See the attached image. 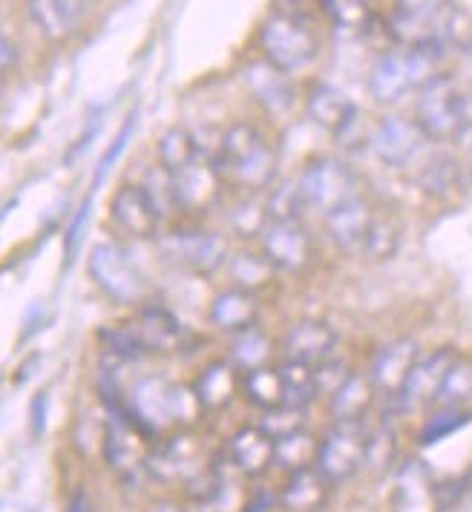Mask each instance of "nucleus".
Instances as JSON below:
<instances>
[{
	"mask_svg": "<svg viewBox=\"0 0 472 512\" xmlns=\"http://www.w3.org/2000/svg\"><path fill=\"white\" fill-rule=\"evenodd\" d=\"M458 354L449 349L429 351V354H421L418 363L412 366V372L406 377L403 389L395 397V406L401 412H415V409H424V406H435L438 400V392H441V383L447 377L449 366Z\"/></svg>",
	"mask_w": 472,
	"mask_h": 512,
	"instance_id": "nucleus-15",
	"label": "nucleus"
},
{
	"mask_svg": "<svg viewBox=\"0 0 472 512\" xmlns=\"http://www.w3.org/2000/svg\"><path fill=\"white\" fill-rule=\"evenodd\" d=\"M225 268H228L231 285L245 288V291H254V294H260L262 288L274 280V274H277V268L265 259L262 251H239V254L228 259Z\"/></svg>",
	"mask_w": 472,
	"mask_h": 512,
	"instance_id": "nucleus-32",
	"label": "nucleus"
},
{
	"mask_svg": "<svg viewBox=\"0 0 472 512\" xmlns=\"http://www.w3.org/2000/svg\"><path fill=\"white\" fill-rule=\"evenodd\" d=\"M228 461L239 475L260 478L274 466V438L262 426H242L228 441Z\"/></svg>",
	"mask_w": 472,
	"mask_h": 512,
	"instance_id": "nucleus-22",
	"label": "nucleus"
},
{
	"mask_svg": "<svg viewBox=\"0 0 472 512\" xmlns=\"http://www.w3.org/2000/svg\"><path fill=\"white\" fill-rule=\"evenodd\" d=\"M87 271L98 285V291L116 305L142 308L150 303V294H153L150 282L144 280V274L130 262V256L113 242L93 245V251L87 256Z\"/></svg>",
	"mask_w": 472,
	"mask_h": 512,
	"instance_id": "nucleus-6",
	"label": "nucleus"
},
{
	"mask_svg": "<svg viewBox=\"0 0 472 512\" xmlns=\"http://www.w3.org/2000/svg\"><path fill=\"white\" fill-rule=\"evenodd\" d=\"M418 357H421V346L412 337H401V340L386 343L375 354L372 369H369V377H372L378 395H386L389 400H395L409 372H412V366L418 363Z\"/></svg>",
	"mask_w": 472,
	"mask_h": 512,
	"instance_id": "nucleus-21",
	"label": "nucleus"
},
{
	"mask_svg": "<svg viewBox=\"0 0 472 512\" xmlns=\"http://www.w3.org/2000/svg\"><path fill=\"white\" fill-rule=\"evenodd\" d=\"M208 320H211L213 328H219L225 334H236V331L257 326V320H260V297L254 291L228 285L211 300Z\"/></svg>",
	"mask_w": 472,
	"mask_h": 512,
	"instance_id": "nucleus-23",
	"label": "nucleus"
},
{
	"mask_svg": "<svg viewBox=\"0 0 472 512\" xmlns=\"http://www.w3.org/2000/svg\"><path fill=\"white\" fill-rule=\"evenodd\" d=\"M260 251L283 274H303L317 254L303 219H271L260 236Z\"/></svg>",
	"mask_w": 472,
	"mask_h": 512,
	"instance_id": "nucleus-11",
	"label": "nucleus"
},
{
	"mask_svg": "<svg viewBox=\"0 0 472 512\" xmlns=\"http://www.w3.org/2000/svg\"><path fill=\"white\" fill-rule=\"evenodd\" d=\"M242 81L268 116H285L294 107V95L297 93H294L291 75L280 67H274L271 61H265V58L251 61L242 70Z\"/></svg>",
	"mask_w": 472,
	"mask_h": 512,
	"instance_id": "nucleus-18",
	"label": "nucleus"
},
{
	"mask_svg": "<svg viewBox=\"0 0 472 512\" xmlns=\"http://www.w3.org/2000/svg\"><path fill=\"white\" fill-rule=\"evenodd\" d=\"M470 55H472V44H470Z\"/></svg>",
	"mask_w": 472,
	"mask_h": 512,
	"instance_id": "nucleus-53",
	"label": "nucleus"
},
{
	"mask_svg": "<svg viewBox=\"0 0 472 512\" xmlns=\"http://www.w3.org/2000/svg\"><path fill=\"white\" fill-rule=\"evenodd\" d=\"M403 239V225L401 219L389 210H375V219H372V228L366 233V242H363V251L369 262H386L398 254Z\"/></svg>",
	"mask_w": 472,
	"mask_h": 512,
	"instance_id": "nucleus-31",
	"label": "nucleus"
},
{
	"mask_svg": "<svg viewBox=\"0 0 472 512\" xmlns=\"http://www.w3.org/2000/svg\"><path fill=\"white\" fill-rule=\"evenodd\" d=\"M228 225L231 231L239 236H262L265 225H268V210H265V199H251V193H245V199L236 202V208L228 213Z\"/></svg>",
	"mask_w": 472,
	"mask_h": 512,
	"instance_id": "nucleus-40",
	"label": "nucleus"
},
{
	"mask_svg": "<svg viewBox=\"0 0 472 512\" xmlns=\"http://www.w3.org/2000/svg\"><path fill=\"white\" fill-rule=\"evenodd\" d=\"M29 415H32V435H35V438H41V435H44V429H47V395H38L35 400H32Z\"/></svg>",
	"mask_w": 472,
	"mask_h": 512,
	"instance_id": "nucleus-46",
	"label": "nucleus"
},
{
	"mask_svg": "<svg viewBox=\"0 0 472 512\" xmlns=\"http://www.w3.org/2000/svg\"><path fill=\"white\" fill-rule=\"evenodd\" d=\"M87 3H93V0H87Z\"/></svg>",
	"mask_w": 472,
	"mask_h": 512,
	"instance_id": "nucleus-54",
	"label": "nucleus"
},
{
	"mask_svg": "<svg viewBox=\"0 0 472 512\" xmlns=\"http://www.w3.org/2000/svg\"><path fill=\"white\" fill-rule=\"evenodd\" d=\"M211 159L225 185L242 193H265L277 179V144L254 121L231 124Z\"/></svg>",
	"mask_w": 472,
	"mask_h": 512,
	"instance_id": "nucleus-2",
	"label": "nucleus"
},
{
	"mask_svg": "<svg viewBox=\"0 0 472 512\" xmlns=\"http://www.w3.org/2000/svg\"><path fill=\"white\" fill-rule=\"evenodd\" d=\"M159 251L176 268H185L199 277H211L219 268H225L231 259L225 236L216 231H205V228L167 233L159 239Z\"/></svg>",
	"mask_w": 472,
	"mask_h": 512,
	"instance_id": "nucleus-9",
	"label": "nucleus"
},
{
	"mask_svg": "<svg viewBox=\"0 0 472 512\" xmlns=\"http://www.w3.org/2000/svg\"><path fill=\"white\" fill-rule=\"evenodd\" d=\"M265 210H268V222H271V219H303V210L308 208L297 182H291V185H280L268 190Z\"/></svg>",
	"mask_w": 472,
	"mask_h": 512,
	"instance_id": "nucleus-41",
	"label": "nucleus"
},
{
	"mask_svg": "<svg viewBox=\"0 0 472 512\" xmlns=\"http://www.w3.org/2000/svg\"><path fill=\"white\" fill-rule=\"evenodd\" d=\"M372 219H375V208L369 199L354 196L349 202L337 205L323 216V225H326V236L334 242L337 251H346V254H360L363 251V242H366V233L372 228Z\"/></svg>",
	"mask_w": 472,
	"mask_h": 512,
	"instance_id": "nucleus-19",
	"label": "nucleus"
},
{
	"mask_svg": "<svg viewBox=\"0 0 472 512\" xmlns=\"http://www.w3.org/2000/svg\"><path fill=\"white\" fill-rule=\"evenodd\" d=\"M308 118L329 130L334 139H340V144L352 139L354 133L360 130V110L354 107V101L343 90L331 87V84H317L311 87V95L306 101Z\"/></svg>",
	"mask_w": 472,
	"mask_h": 512,
	"instance_id": "nucleus-17",
	"label": "nucleus"
},
{
	"mask_svg": "<svg viewBox=\"0 0 472 512\" xmlns=\"http://www.w3.org/2000/svg\"><path fill=\"white\" fill-rule=\"evenodd\" d=\"M67 512H95L93 495L87 489H72L70 498H67Z\"/></svg>",
	"mask_w": 472,
	"mask_h": 512,
	"instance_id": "nucleus-48",
	"label": "nucleus"
},
{
	"mask_svg": "<svg viewBox=\"0 0 472 512\" xmlns=\"http://www.w3.org/2000/svg\"><path fill=\"white\" fill-rule=\"evenodd\" d=\"M90 208H93V199H87L81 210H78V216L72 219L70 231H67V256L78 254V248H81V239H84V228H87V219H90Z\"/></svg>",
	"mask_w": 472,
	"mask_h": 512,
	"instance_id": "nucleus-45",
	"label": "nucleus"
},
{
	"mask_svg": "<svg viewBox=\"0 0 472 512\" xmlns=\"http://www.w3.org/2000/svg\"><path fill=\"white\" fill-rule=\"evenodd\" d=\"M452 3L449 0H398V9L409 12H444Z\"/></svg>",
	"mask_w": 472,
	"mask_h": 512,
	"instance_id": "nucleus-47",
	"label": "nucleus"
},
{
	"mask_svg": "<svg viewBox=\"0 0 472 512\" xmlns=\"http://www.w3.org/2000/svg\"><path fill=\"white\" fill-rule=\"evenodd\" d=\"M435 504V484L429 481V472L421 461H409L398 469V487H395V510L398 512H426Z\"/></svg>",
	"mask_w": 472,
	"mask_h": 512,
	"instance_id": "nucleus-28",
	"label": "nucleus"
},
{
	"mask_svg": "<svg viewBox=\"0 0 472 512\" xmlns=\"http://www.w3.org/2000/svg\"><path fill=\"white\" fill-rule=\"evenodd\" d=\"M87 0H29V15L49 41H64L81 26Z\"/></svg>",
	"mask_w": 472,
	"mask_h": 512,
	"instance_id": "nucleus-26",
	"label": "nucleus"
},
{
	"mask_svg": "<svg viewBox=\"0 0 472 512\" xmlns=\"http://www.w3.org/2000/svg\"><path fill=\"white\" fill-rule=\"evenodd\" d=\"M271 354H274V343H271V337L260 326H251L245 328V331L231 334L228 360L242 374L251 372V369H260V366H271Z\"/></svg>",
	"mask_w": 472,
	"mask_h": 512,
	"instance_id": "nucleus-29",
	"label": "nucleus"
},
{
	"mask_svg": "<svg viewBox=\"0 0 472 512\" xmlns=\"http://www.w3.org/2000/svg\"><path fill=\"white\" fill-rule=\"evenodd\" d=\"M136 113H130L127 116V121H124V127L118 130V136H116V144L101 156V164H98V176H95V185H101V179H104V173L113 167V162H118V156L124 153V147H127V141H130V136H133V127H136Z\"/></svg>",
	"mask_w": 472,
	"mask_h": 512,
	"instance_id": "nucleus-44",
	"label": "nucleus"
},
{
	"mask_svg": "<svg viewBox=\"0 0 472 512\" xmlns=\"http://www.w3.org/2000/svg\"><path fill=\"white\" fill-rule=\"evenodd\" d=\"M418 182H421V187H424L429 196L444 199V196H452L458 190V185H461V167H458L455 159H449V156L432 159V162L424 164Z\"/></svg>",
	"mask_w": 472,
	"mask_h": 512,
	"instance_id": "nucleus-39",
	"label": "nucleus"
},
{
	"mask_svg": "<svg viewBox=\"0 0 472 512\" xmlns=\"http://www.w3.org/2000/svg\"><path fill=\"white\" fill-rule=\"evenodd\" d=\"M147 438L153 435L130 418L127 406L110 412V420L101 435V452L110 472H116L118 478H133L139 469H147V458H150Z\"/></svg>",
	"mask_w": 472,
	"mask_h": 512,
	"instance_id": "nucleus-10",
	"label": "nucleus"
},
{
	"mask_svg": "<svg viewBox=\"0 0 472 512\" xmlns=\"http://www.w3.org/2000/svg\"><path fill=\"white\" fill-rule=\"evenodd\" d=\"M170 185H173L176 208L182 213H208L219 205V199L228 187L213 159H202V156L188 167L170 173Z\"/></svg>",
	"mask_w": 472,
	"mask_h": 512,
	"instance_id": "nucleus-13",
	"label": "nucleus"
},
{
	"mask_svg": "<svg viewBox=\"0 0 472 512\" xmlns=\"http://www.w3.org/2000/svg\"><path fill=\"white\" fill-rule=\"evenodd\" d=\"M317 449H320V441L306 429L288 432L274 441V466H280L285 472L308 469L317 461Z\"/></svg>",
	"mask_w": 472,
	"mask_h": 512,
	"instance_id": "nucleus-33",
	"label": "nucleus"
},
{
	"mask_svg": "<svg viewBox=\"0 0 472 512\" xmlns=\"http://www.w3.org/2000/svg\"><path fill=\"white\" fill-rule=\"evenodd\" d=\"M320 47V32L308 12H274L260 26L262 58L288 75L311 67Z\"/></svg>",
	"mask_w": 472,
	"mask_h": 512,
	"instance_id": "nucleus-4",
	"label": "nucleus"
},
{
	"mask_svg": "<svg viewBox=\"0 0 472 512\" xmlns=\"http://www.w3.org/2000/svg\"><path fill=\"white\" fill-rule=\"evenodd\" d=\"M242 397L262 412H271L277 406H285L283 374L280 366H260L242 374Z\"/></svg>",
	"mask_w": 472,
	"mask_h": 512,
	"instance_id": "nucleus-30",
	"label": "nucleus"
},
{
	"mask_svg": "<svg viewBox=\"0 0 472 512\" xmlns=\"http://www.w3.org/2000/svg\"><path fill=\"white\" fill-rule=\"evenodd\" d=\"M153 512H185V510H179V507H173V504H156Z\"/></svg>",
	"mask_w": 472,
	"mask_h": 512,
	"instance_id": "nucleus-51",
	"label": "nucleus"
},
{
	"mask_svg": "<svg viewBox=\"0 0 472 512\" xmlns=\"http://www.w3.org/2000/svg\"><path fill=\"white\" fill-rule=\"evenodd\" d=\"M331 489L334 484L329 478L317 466H308V469L288 472L277 501L285 512H320L329 504Z\"/></svg>",
	"mask_w": 472,
	"mask_h": 512,
	"instance_id": "nucleus-24",
	"label": "nucleus"
},
{
	"mask_svg": "<svg viewBox=\"0 0 472 512\" xmlns=\"http://www.w3.org/2000/svg\"><path fill=\"white\" fill-rule=\"evenodd\" d=\"M349 363L346 360H337V357H331L326 363H320V366H314V392L317 397H326L329 400L346 380H349Z\"/></svg>",
	"mask_w": 472,
	"mask_h": 512,
	"instance_id": "nucleus-42",
	"label": "nucleus"
},
{
	"mask_svg": "<svg viewBox=\"0 0 472 512\" xmlns=\"http://www.w3.org/2000/svg\"><path fill=\"white\" fill-rule=\"evenodd\" d=\"M378 395L372 377L363 372H352L349 380L329 397V412L334 420H360L369 418L372 400Z\"/></svg>",
	"mask_w": 472,
	"mask_h": 512,
	"instance_id": "nucleus-27",
	"label": "nucleus"
},
{
	"mask_svg": "<svg viewBox=\"0 0 472 512\" xmlns=\"http://www.w3.org/2000/svg\"><path fill=\"white\" fill-rule=\"evenodd\" d=\"M277 12H306V0H274Z\"/></svg>",
	"mask_w": 472,
	"mask_h": 512,
	"instance_id": "nucleus-50",
	"label": "nucleus"
},
{
	"mask_svg": "<svg viewBox=\"0 0 472 512\" xmlns=\"http://www.w3.org/2000/svg\"><path fill=\"white\" fill-rule=\"evenodd\" d=\"M317 3H320V9L326 12V9H329V6H331V3H334V0H317Z\"/></svg>",
	"mask_w": 472,
	"mask_h": 512,
	"instance_id": "nucleus-52",
	"label": "nucleus"
},
{
	"mask_svg": "<svg viewBox=\"0 0 472 512\" xmlns=\"http://www.w3.org/2000/svg\"><path fill=\"white\" fill-rule=\"evenodd\" d=\"M156 150H159V164L165 167L167 173H176V170L188 167V164H193L202 156V150H199V144L193 139V133L185 130V127H170V130H165V136L159 139Z\"/></svg>",
	"mask_w": 472,
	"mask_h": 512,
	"instance_id": "nucleus-35",
	"label": "nucleus"
},
{
	"mask_svg": "<svg viewBox=\"0 0 472 512\" xmlns=\"http://www.w3.org/2000/svg\"><path fill=\"white\" fill-rule=\"evenodd\" d=\"M107 354L124 363H139L147 357H170L190 346L193 334L185 323L162 305H142L124 323L98 331Z\"/></svg>",
	"mask_w": 472,
	"mask_h": 512,
	"instance_id": "nucleus-1",
	"label": "nucleus"
},
{
	"mask_svg": "<svg viewBox=\"0 0 472 512\" xmlns=\"http://www.w3.org/2000/svg\"><path fill=\"white\" fill-rule=\"evenodd\" d=\"M0 55H3V70L9 72L12 70V58H15V44H12L9 35H3V49H0Z\"/></svg>",
	"mask_w": 472,
	"mask_h": 512,
	"instance_id": "nucleus-49",
	"label": "nucleus"
},
{
	"mask_svg": "<svg viewBox=\"0 0 472 512\" xmlns=\"http://www.w3.org/2000/svg\"><path fill=\"white\" fill-rule=\"evenodd\" d=\"M280 374H283L285 406L306 409L311 400H317V392H314V366L297 363V360H283L280 363Z\"/></svg>",
	"mask_w": 472,
	"mask_h": 512,
	"instance_id": "nucleus-37",
	"label": "nucleus"
},
{
	"mask_svg": "<svg viewBox=\"0 0 472 512\" xmlns=\"http://www.w3.org/2000/svg\"><path fill=\"white\" fill-rule=\"evenodd\" d=\"M472 420V415L464 406H438V412H432L418 432L421 446H435V443L452 438L458 429H464Z\"/></svg>",
	"mask_w": 472,
	"mask_h": 512,
	"instance_id": "nucleus-36",
	"label": "nucleus"
},
{
	"mask_svg": "<svg viewBox=\"0 0 472 512\" xmlns=\"http://www.w3.org/2000/svg\"><path fill=\"white\" fill-rule=\"evenodd\" d=\"M369 420H334L329 432L320 438L314 466L329 478L334 487L352 481L366 466V443H369Z\"/></svg>",
	"mask_w": 472,
	"mask_h": 512,
	"instance_id": "nucleus-7",
	"label": "nucleus"
},
{
	"mask_svg": "<svg viewBox=\"0 0 472 512\" xmlns=\"http://www.w3.org/2000/svg\"><path fill=\"white\" fill-rule=\"evenodd\" d=\"M398 461V432L392 423H378L369 432V443H366V472L372 475H389V469H395Z\"/></svg>",
	"mask_w": 472,
	"mask_h": 512,
	"instance_id": "nucleus-34",
	"label": "nucleus"
},
{
	"mask_svg": "<svg viewBox=\"0 0 472 512\" xmlns=\"http://www.w3.org/2000/svg\"><path fill=\"white\" fill-rule=\"evenodd\" d=\"M426 133L418 127V121L403 116L380 118L378 127L372 130V150L380 162L389 167H406L418 162L426 147Z\"/></svg>",
	"mask_w": 472,
	"mask_h": 512,
	"instance_id": "nucleus-16",
	"label": "nucleus"
},
{
	"mask_svg": "<svg viewBox=\"0 0 472 512\" xmlns=\"http://www.w3.org/2000/svg\"><path fill=\"white\" fill-rule=\"evenodd\" d=\"M260 426L277 441V438H283L288 432L303 429V409H297V406H277V409L265 412Z\"/></svg>",
	"mask_w": 472,
	"mask_h": 512,
	"instance_id": "nucleus-43",
	"label": "nucleus"
},
{
	"mask_svg": "<svg viewBox=\"0 0 472 512\" xmlns=\"http://www.w3.org/2000/svg\"><path fill=\"white\" fill-rule=\"evenodd\" d=\"M441 52L435 49L401 47L386 52L375 64V70L369 75V93L375 95L380 104H392L409 90H421L429 78H435V61Z\"/></svg>",
	"mask_w": 472,
	"mask_h": 512,
	"instance_id": "nucleus-5",
	"label": "nucleus"
},
{
	"mask_svg": "<svg viewBox=\"0 0 472 512\" xmlns=\"http://www.w3.org/2000/svg\"><path fill=\"white\" fill-rule=\"evenodd\" d=\"M415 121L429 141H458L472 136V84L438 72L418 90Z\"/></svg>",
	"mask_w": 472,
	"mask_h": 512,
	"instance_id": "nucleus-3",
	"label": "nucleus"
},
{
	"mask_svg": "<svg viewBox=\"0 0 472 512\" xmlns=\"http://www.w3.org/2000/svg\"><path fill=\"white\" fill-rule=\"evenodd\" d=\"M193 392H196L205 412H222L225 406L234 403L236 395H242V372L228 357L213 360L199 372L196 383H193Z\"/></svg>",
	"mask_w": 472,
	"mask_h": 512,
	"instance_id": "nucleus-25",
	"label": "nucleus"
},
{
	"mask_svg": "<svg viewBox=\"0 0 472 512\" xmlns=\"http://www.w3.org/2000/svg\"><path fill=\"white\" fill-rule=\"evenodd\" d=\"M211 469L213 466L205 464L202 449L190 441L188 435L167 438L156 449H150V458H147V472L167 487L190 489Z\"/></svg>",
	"mask_w": 472,
	"mask_h": 512,
	"instance_id": "nucleus-12",
	"label": "nucleus"
},
{
	"mask_svg": "<svg viewBox=\"0 0 472 512\" xmlns=\"http://www.w3.org/2000/svg\"><path fill=\"white\" fill-rule=\"evenodd\" d=\"M472 400V357H455L447 377L441 383V392L435 406H464Z\"/></svg>",
	"mask_w": 472,
	"mask_h": 512,
	"instance_id": "nucleus-38",
	"label": "nucleus"
},
{
	"mask_svg": "<svg viewBox=\"0 0 472 512\" xmlns=\"http://www.w3.org/2000/svg\"><path fill=\"white\" fill-rule=\"evenodd\" d=\"M110 222L130 239H150L159 233L165 216L156 208L153 196L147 193L142 182L139 185L127 182V185L118 187L110 199Z\"/></svg>",
	"mask_w": 472,
	"mask_h": 512,
	"instance_id": "nucleus-14",
	"label": "nucleus"
},
{
	"mask_svg": "<svg viewBox=\"0 0 472 512\" xmlns=\"http://www.w3.org/2000/svg\"><path fill=\"white\" fill-rule=\"evenodd\" d=\"M297 187L306 199V208L326 216L337 205L360 196V176L354 173L352 164H346L343 159L320 156L303 167Z\"/></svg>",
	"mask_w": 472,
	"mask_h": 512,
	"instance_id": "nucleus-8",
	"label": "nucleus"
},
{
	"mask_svg": "<svg viewBox=\"0 0 472 512\" xmlns=\"http://www.w3.org/2000/svg\"><path fill=\"white\" fill-rule=\"evenodd\" d=\"M337 346H340V334L329 323L303 320V323H294L285 331L283 357L306 363V366H320L337 354Z\"/></svg>",
	"mask_w": 472,
	"mask_h": 512,
	"instance_id": "nucleus-20",
	"label": "nucleus"
}]
</instances>
